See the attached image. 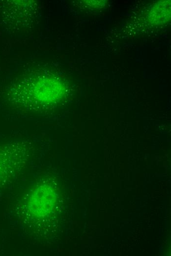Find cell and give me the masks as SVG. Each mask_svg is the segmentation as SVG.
<instances>
[{"label": "cell", "instance_id": "cell-1", "mask_svg": "<svg viewBox=\"0 0 171 256\" xmlns=\"http://www.w3.org/2000/svg\"><path fill=\"white\" fill-rule=\"evenodd\" d=\"M54 190L51 184H43L31 192L26 202L30 215L43 218L51 214L55 202Z\"/></svg>", "mask_w": 171, "mask_h": 256}, {"label": "cell", "instance_id": "cell-2", "mask_svg": "<svg viewBox=\"0 0 171 256\" xmlns=\"http://www.w3.org/2000/svg\"><path fill=\"white\" fill-rule=\"evenodd\" d=\"M171 18V1L158 2L151 9L149 20L153 25H161L168 22Z\"/></svg>", "mask_w": 171, "mask_h": 256}, {"label": "cell", "instance_id": "cell-3", "mask_svg": "<svg viewBox=\"0 0 171 256\" xmlns=\"http://www.w3.org/2000/svg\"><path fill=\"white\" fill-rule=\"evenodd\" d=\"M11 148L10 145L0 150V177L11 167L12 163L10 161H12L13 159L11 158L12 156L10 153L12 152L11 150L13 147L9 151Z\"/></svg>", "mask_w": 171, "mask_h": 256}]
</instances>
